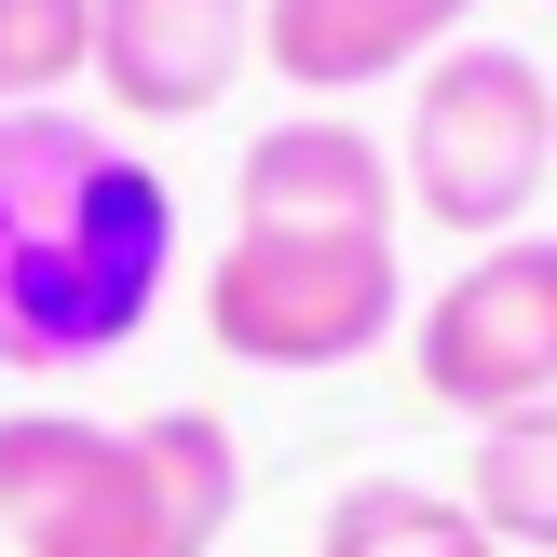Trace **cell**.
Returning <instances> with one entry per match:
<instances>
[{
	"label": "cell",
	"instance_id": "11",
	"mask_svg": "<svg viewBox=\"0 0 557 557\" xmlns=\"http://www.w3.org/2000/svg\"><path fill=\"white\" fill-rule=\"evenodd\" d=\"M96 82V0H0V109H69Z\"/></svg>",
	"mask_w": 557,
	"mask_h": 557
},
{
	"label": "cell",
	"instance_id": "2",
	"mask_svg": "<svg viewBox=\"0 0 557 557\" xmlns=\"http://www.w3.org/2000/svg\"><path fill=\"white\" fill-rule=\"evenodd\" d=\"M232 517H245V449L218 408H150V422L14 408L0 422L14 557H218Z\"/></svg>",
	"mask_w": 557,
	"mask_h": 557
},
{
	"label": "cell",
	"instance_id": "6",
	"mask_svg": "<svg viewBox=\"0 0 557 557\" xmlns=\"http://www.w3.org/2000/svg\"><path fill=\"white\" fill-rule=\"evenodd\" d=\"M232 218L245 232H395L408 190H395V150H381L354 109H286V123L245 136Z\"/></svg>",
	"mask_w": 557,
	"mask_h": 557
},
{
	"label": "cell",
	"instance_id": "7",
	"mask_svg": "<svg viewBox=\"0 0 557 557\" xmlns=\"http://www.w3.org/2000/svg\"><path fill=\"white\" fill-rule=\"evenodd\" d=\"M259 54V0H96V82L123 123H205Z\"/></svg>",
	"mask_w": 557,
	"mask_h": 557
},
{
	"label": "cell",
	"instance_id": "10",
	"mask_svg": "<svg viewBox=\"0 0 557 557\" xmlns=\"http://www.w3.org/2000/svg\"><path fill=\"white\" fill-rule=\"evenodd\" d=\"M490 544L557 557V408H517V422H476V476H462Z\"/></svg>",
	"mask_w": 557,
	"mask_h": 557
},
{
	"label": "cell",
	"instance_id": "4",
	"mask_svg": "<svg viewBox=\"0 0 557 557\" xmlns=\"http://www.w3.org/2000/svg\"><path fill=\"white\" fill-rule=\"evenodd\" d=\"M408 326V259L395 232H245L205 259V341L232 368L272 381H326L354 354H381Z\"/></svg>",
	"mask_w": 557,
	"mask_h": 557
},
{
	"label": "cell",
	"instance_id": "8",
	"mask_svg": "<svg viewBox=\"0 0 557 557\" xmlns=\"http://www.w3.org/2000/svg\"><path fill=\"white\" fill-rule=\"evenodd\" d=\"M449 41H476V0H259V69L299 82L313 109L368 96L395 69H435Z\"/></svg>",
	"mask_w": 557,
	"mask_h": 557
},
{
	"label": "cell",
	"instance_id": "3",
	"mask_svg": "<svg viewBox=\"0 0 557 557\" xmlns=\"http://www.w3.org/2000/svg\"><path fill=\"white\" fill-rule=\"evenodd\" d=\"M557 177V69H531L517 41H449L408 82V136H395V190L462 245L531 232V190Z\"/></svg>",
	"mask_w": 557,
	"mask_h": 557
},
{
	"label": "cell",
	"instance_id": "1",
	"mask_svg": "<svg viewBox=\"0 0 557 557\" xmlns=\"http://www.w3.org/2000/svg\"><path fill=\"white\" fill-rule=\"evenodd\" d=\"M177 286V190L82 109H0V368L69 381Z\"/></svg>",
	"mask_w": 557,
	"mask_h": 557
},
{
	"label": "cell",
	"instance_id": "5",
	"mask_svg": "<svg viewBox=\"0 0 557 557\" xmlns=\"http://www.w3.org/2000/svg\"><path fill=\"white\" fill-rule=\"evenodd\" d=\"M408 368L449 422L557 408V232H504L408 313Z\"/></svg>",
	"mask_w": 557,
	"mask_h": 557
},
{
	"label": "cell",
	"instance_id": "9",
	"mask_svg": "<svg viewBox=\"0 0 557 557\" xmlns=\"http://www.w3.org/2000/svg\"><path fill=\"white\" fill-rule=\"evenodd\" d=\"M313 557H504L476 531L462 490H422V476H354L341 504L313 517Z\"/></svg>",
	"mask_w": 557,
	"mask_h": 557
}]
</instances>
